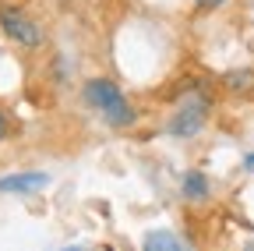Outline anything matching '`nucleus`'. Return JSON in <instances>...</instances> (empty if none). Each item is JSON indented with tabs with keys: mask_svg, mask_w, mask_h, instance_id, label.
Returning <instances> with one entry per match:
<instances>
[{
	"mask_svg": "<svg viewBox=\"0 0 254 251\" xmlns=\"http://www.w3.org/2000/svg\"><path fill=\"white\" fill-rule=\"evenodd\" d=\"M81 99L85 106H92L95 113H99L113 131H127V128H134L138 124V110L134 103L127 99V92L113 82V78H88L81 85Z\"/></svg>",
	"mask_w": 254,
	"mask_h": 251,
	"instance_id": "1",
	"label": "nucleus"
},
{
	"mask_svg": "<svg viewBox=\"0 0 254 251\" xmlns=\"http://www.w3.org/2000/svg\"><path fill=\"white\" fill-rule=\"evenodd\" d=\"M208 110H212V96L201 92L198 85H190V92L177 103V110H173V117L166 124L170 138H194V135H201V128L208 124Z\"/></svg>",
	"mask_w": 254,
	"mask_h": 251,
	"instance_id": "2",
	"label": "nucleus"
},
{
	"mask_svg": "<svg viewBox=\"0 0 254 251\" xmlns=\"http://www.w3.org/2000/svg\"><path fill=\"white\" fill-rule=\"evenodd\" d=\"M0 32L21 50H39L43 46V25L18 4H0Z\"/></svg>",
	"mask_w": 254,
	"mask_h": 251,
	"instance_id": "3",
	"label": "nucleus"
},
{
	"mask_svg": "<svg viewBox=\"0 0 254 251\" xmlns=\"http://www.w3.org/2000/svg\"><path fill=\"white\" fill-rule=\"evenodd\" d=\"M43 187H50V173L43 170H21L0 177V195H36Z\"/></svg>",
	"mask_w": 254,
	"mask_h": 251,
	"instance_id": "4",
	"label": "nucleus"
},
{
	"mask_svg": "<svg viewBox=\"0 0 254 251\" xmlns=\"http://www.w3.org/2000/svg\"><path fill=\"white\" fill-rule=\"evenodd\" d=\"M180 195H184V202L198 205V202H205V198L212 195V180H208L201 170H187V173L180 177Z\"/></svg>",
	"mask_w": 254,
	"mask_h": 251,
	"instance_id": "5",
	"label": "nucleus"
},
{
	"mask_svg": "<svg viewBox=\"0 0 254 251\" xmlns=\"http://www.w3.org/2000/svg\"><path fill=\"white\" fill-rule=\"evenodd\" d=\"M222 85H226L230 92H251L254 88V68H240V71H226L222 75Z\"/></svg>",
	"mask_w": 254,
	"mask_h": 251,
	"instance_id": "6",
	"label": "nucleus"
},
{
	"mask_svg": "<svg viewBox=\"0 0 254 251\" xmlns=\"http://www.w3.org/2000/svg\"><path fill=\"white\" fill-rule=\"evenodd\" d=\"M184 244L187 241L177 237V234H170V230H155V234L141 237V248H148V251H155V248H184Z\"/></svg>",
	"mask_w": 254,
	"mask_h": 251,
	"instance_id": "7",
	"label": "nucleus"
},
{
	"mask_svg": "<svg viewBox=\"0 0 254 251\" xmlns=\"http://www.w3.org/2000/svg\"><path fill=\"white\" fill-rule=\"evenodd\" d=\"M11 138V117H7V110L0 106V145H4Z\"/></svg>",
	"mask_w": 254,
	"mask_h": 251,
	"instance_id": "8",
	"label": "nucleus"
},
{
	"mask_svg": "<svg viewBox=\"0 0 254 251\" xmlns=\"http://www.w3.org/2000/svg\"><path fill=\"white\" fill-rule=\"evenodd\" d=\"M194 4H198V7H205V11H215V7L226 4V0H194Z\"/></svg>",
	"mask_w": 254,
	"mask_h": 251,
	"instance_id": "9",
	"label": "nucleus"
},
{
	"mask_svg": "<svg viewBox=\"0 0 254 251\" xmlns=\"http://www.w3.org/2000/svg\"><path fill=\"white\" fill-rule=\"evenodd\" d=\"M244 170H247V173H254V152H251L247 160H244Z\"/></svg>",
	"mask_w": 254,
	"mask_h": 251,
	"instance_id": "10",
	"label": "nucleus"
}]
</instances>
